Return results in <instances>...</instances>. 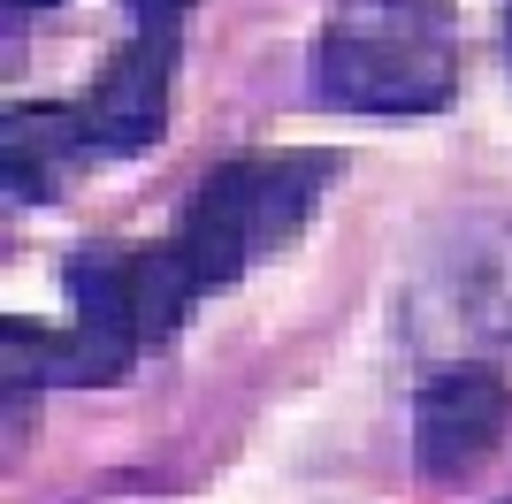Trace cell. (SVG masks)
<instances>
[{
	"instance_id": "obj_1",
	"label": "cell",
	"mask_w": 512,
	"mask_h": 504,
	"mask_svg": "<svg viewBox=\"0 0 512 504\" xmlns=\"http://www.w3.org/2000/svg\"><path fill=\"white\" fill-rule=\"evenodd\" d=\"M337 153L321 146H276V153H230L207 184L184 199L176 230L161 237L176 275L192 283V298L230 291L237 275H253L260 260H276L291 237L314 222L321 191L337 184Z\"/></svg>"
},
{
	"instance_id": "obj_2",
	"label": "cell",
	"mask_w": 512,
	"mask_h": 504,
	"mask_svg": "<svg viewBox=\"0 0 512 504\" xmlns=\"http://www.w3.org/2000/svg\"><path fill=\"white\" fill-rule=\"evenodd\" d=\"M459 92L451 0H329L314 31V100L337 115H436Z\"/></svg>"
},
{
	"instance_id": "obj_3",
	"label": "cell",
	"mask_w": 512,
	"mask_h": 504,
	"mask_svg": "<svg viewBox=\"0 0 512 504\" xmlns=\"http://www.w3.org/2000/svg\"><path fill=\"white\" fill-rule=\"evenodd\" d=\"M512 428V382L482 359L436 367L413 398V466L421 482H467Z\"/></svg>"
},
{
	"instance_id": "obj_4",
	"label": "cell",
	"mask_w": 512,
	"mask_h": 504,
	"mask_svg": "<svg viewBox=\"0 0 512 504\" xmlns=\"http://www.w3.org/2000/svg\"><path fill=\"white\" fill-rule=\"evenodd\" d=\"M169 77H176V39L130 31V39L107 54V69L92 77L85 100H77L100 161H130V153L161 146V130H169Z\"/></svg>"
},
{
	"instance_id": "obj_5",
	"label": "cell",
	"mask_w": 512,
	"mask_h": 504,
	"mask_svg": "<svg viewBox=\"0 0 512 504\" xmlns=\"http://www.w3.org/2000/svg\"><path fill=\"white\" fill-rule=\"evenodd\" d=\"M92 161H100V153H92V130H85V115H77V100L8 107V123H0V176H8V199H16V207L62 199V184Z\"/></svg>"
},
{
	"instance_id": "obj_6",
	"label": "cell",
	"mask_w": 512,
	"mask_h": 504,
	"mask_svg": "<svg viewBox=\"0 0 512 504\" xmlns=\"http://www.w3.org/2000/svg\"><path fill=\"white\" fill-rule=\"evenodd\" d=\"M192 8H199V0H123L130 31H153V39H184Z\"/></svg>"
},
{
	"instance_id": "obj_7",
	"label": "cell",
	"mask_w": 512,
	"mask_h": 504,
	"mask_svg": "<svg viewBox=\"0 0 512 504\" xmlns=\"http://www.w3.org/2000/svg\"><path fill=\"white\" fill-rule=\"evenodd\" d=\"M54 0H8V23H31V16H46Z\"/></svg>"
},
{
	"instance_id": "obj_8",
	"label": "cell",
	"mask_w": 512,
	"mask_h": 504,
	"mask_svg": "<svg viewBox=\"0 0 512 504\" xmlns=\"http://www.w3.org/2000/svg\"><path fill=\"white\" fill-rule=\"evenodd\" d=\"M505 504H512V489H505Z\"/></svg>"
}]
</instances>
